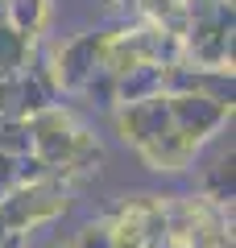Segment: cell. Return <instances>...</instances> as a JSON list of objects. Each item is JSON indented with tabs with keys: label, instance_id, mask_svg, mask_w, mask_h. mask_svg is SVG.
<instances>
[{
	"label": "cell",
	"instance_id": "6da1fadb",
	"mask_svg": "<svg viewBox=\"0 0 236 248\" xmlns=\"http://www.w3.org/2000/svg\"><path fill=\"white\" fill-rule=\"evenodd\" d=\"M4 4H9V17H13V33L21 37L42 21V0H4Z\"/></svg>",
	"mask_w": 236,
	"mask_h": 248
}]
</instances>
